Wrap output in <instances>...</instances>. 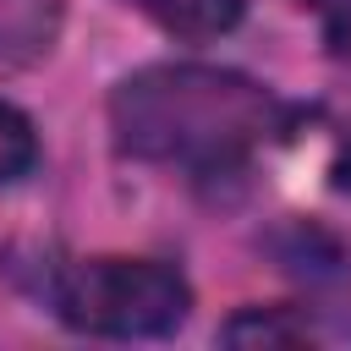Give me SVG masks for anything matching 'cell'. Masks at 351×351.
<instances>
[{"label": "cell", "mask_w": 351, "mask_h": 351, "mask_svg": "<svg viewBox=\"0 0 351 351\" xmlns=\"http://www.w3.org/2000/svg\"><path fill=\"white\" fill-rule=\"evenodd\" d=\"M176 38H219L241 22V0H132Z\"/></svg>", "instance_id": "3"}, {"label": "cell", "mask_w": 351, "mask_h": 351, "mask_svg": "<svg viewBox=\"0 0 351 351\" xmlns=\"http://www.w3.org/2000/svg\"><path fill=\"white\" fill-rule=\"evenodd\" d=\"M219 335H225L230 346H302L313 329H307L302 318H291L285 307H247V313H236Z\"/></svg>", "instance_id": "4"}, {"label": "cell", "mask_w": 351, "mask_h": 351, "mask_svg": "<svg viewBox=\"0 0 351 351\" xmlns=\"http://www.w3.org/2000/svg\"><path fill=\"white\" fill-rule=\"evenodd\" d=\"M55 307L82 335L148 340L186 324L192 285L159 258H82L55 280Z\"/></svg>", "instance_id": "2"}, {"label": "cell", "mask_w": 351, "mask_h": 351, "mask_svg": "<svg viewBox=\"0 0 351 351\" xmlns=\"http://www.w3.org/2000/svg\"><path fill=\"white\" fill-rule=\"evenodd\" d=\"M115 143L137 159L230 170L274 132V99L219 66H143L110 99Z\"/></svg>", "instance_id": "1"}, {"label": "cell", "mask_w": 351, "mask_h": 351, "mask_svg": "<svg viewBox=\"0 0 351 351\" xmlns=\"http://www.w3.org/2000/svg\"><path fill=\"white\" fill-rule=\"evenodd\" d=\"M33 165H38V132H33V121L16 104L0 99V186L22 181Z\"/></svg>", "instance_id": "5"}]
</instances>
